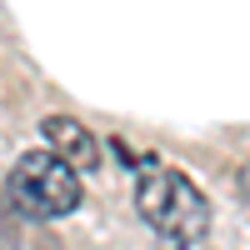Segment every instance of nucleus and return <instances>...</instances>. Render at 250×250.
<instances>
[{
    "label": "nucleus",
    "instance_id": "nucleus-2",
    "mask_svg": "<svg viewBox=\"0 0 250 250\" xmlns=\"http://www.w3.org/2000/svg\"><path fill=\"white\" fill-rule=\"evenodd\" d=\"M10 200L35 220H60L80 210V200H85L80 170H70L55 150H25L10 170Z\"/></svg>",
    "mask_w": 250,
    "mask_h": 250
},
{
    "label": "nucleus",
    "instance_id": "nucleus-3",
    "mask_svg": "<svg viewBox=\"0 0 250 250\" xmlns=\"http://www.w3.org/2000/svg\"><path fill=\"white\" fill-rule=\"evenodd\" d=\"M40 135H45V150H55L80 175H90L95 165H100V140L75 115H45V120H40Z\"/></svg>",
    "mask_w": 250,
    "mask_h": 250
},
{
    "label": "nucleus",
    "instance_id": "nucleus-1",
    "mask_svg": "<svg viewBox=\"0 0 250 250\" xmlns=\"http://www.w3.org/2000/svg\"><path fill=\"white\" fill-rule=\"evenodd\" d=\"M135 210L170 245H200L210 235V200L200 195V185L185 170H170V165H145L140 170Z\"/></svg>",
    "mask_w": 250,
    "mask_h": 250
}]
</instances>
